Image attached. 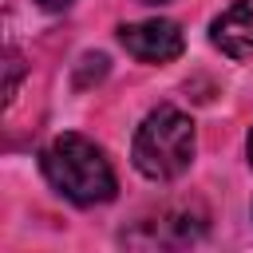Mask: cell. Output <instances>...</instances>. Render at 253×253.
Masks as SVG:
<instances>
[{
	"mask_svg": "<svg viewBox=\"0 0 253 253\" xmlns=\"http://www.w3.org/2000/svg\"><path fill=\"white\" fill-rule=\"evenodd\" d=\"M40 170H43L47 186L59 198H67L71 206H103L119 190L111 158L103 154V146H95L87 134H75V130L55 134L43 146Z\"/></svg>",
	"mask_w": 253,
	"mask_h": 253,
	"instance_id": "6da1fadb",
	"label": "cell"
},
{
	"mask_svg": "<svg viewBox=\"0 0 253 253\" xmlns=\"http://www.w3.org/2000/svg\"><path fill=\"white\" fill-rule=\"evenodd\" d=\"M194 150H198V130H194V119L170 103L154 107L138 130H134V146H130V158H134V170L150 182H174L178 174L190 170L194 162Z\"/></svg>",
	"mask_w": 253,
	"mask_h": 253,
	"instance_id": "7a4b0ae2",
	"label": "cell"
},
{
	"mask_svg": "<svg viewBox=\"0 0 253 253\" xmlns=\"http://www.w3.org/2000/svg\"><path fill=\"white\" fill-rule=\"evenodd\" d=\"M206 229H210L206 206L186 198V202H170V206L138 217L123 233V245L126 249H146V253H154V249H190L206 237Z\"/></svg>",
	"mask_w": 253,
	"mask_h": 253,
	"instance_id": "3957f363",
	"label": "cell"
},
{
	"mask_svg": "<svg viewBox=\"0 0 253 253\" xmlns=\"http://www.w3.org/2000/svg\"><path fill=\"white\" fill-rule=\"evenodd\" d=\"M119 43L126 47V55L142 59V63H170L186 51V36L174 20L154 16V20H138V24H123L119 28Z\"/></svg>",
	"mask_w": 253,
	"mask_h": 253,
	"instance_id": "277c9868",
	"label": "cell"
},
{
	"mask_svg": "<svg viewBox=\"0 0 253 253\" xmlns=\"http://www.w3.org/2000/svg\"><path fill=\"white\" fill-rule=\"evenodd\" d=\"M210 43L225 59H253V0H233L210 24Z\"/></svg>",
	"mask_w": 253,
	"mask_h": 253,
	"instance_id": "5b68a950",
	"label": "cell"
},
{
	"mask_svg": "<svg viewBox=\"0 0 253 253\" xmlns=\"http://www.w3.org/2000/svg\"><path fill=\"white\" fill-rule=\"evenodd\" d=\"M4 67H8V83H4V103H12V99H16V87H20V71H24V67H20V55H16V51H8V63H4Z\"/></svg>",
	"mask_w": 253,
	"mask_h": 253,
	"instance_id": "8992f818",
	"label": "cell"
},
{
	"mask_svg": "<svg viewBox=\"0 0 253 253\" xmlns=\"http://www.w3.org/2000/svg\"><path fill=\"white\" fill-rule=\"evenodd\" d=\"M40 8H47V12H63V8H71V0H40Z\"/></svg>",
	"mask_w": 253,
	"mask_h": 253,
	"instance_id": "52a82bcc",
	"label": "cell"
},
{
	"mask_svg": "<svg viewBox=\"0 0 253 253\" xmlns=\"http://www.w3.org/2000/svg\"><path fill=\"white\" fill-rule=\"evenodd\" d=\"M245 154H249V166H253V126H249V138H245Z\"/></svg>",
	"mask_w": 253,
	"mask_h": 253,
	"instance_id": "ba28073f",
	"label": "cell"
},
{
	"mask_svg": "<svg viewBox=\"0 0 253 253\" xmlns=\"http://www.w3.org/2000/svg\"><path fill=\"white\" fill-rule=\"evenodd\" d=\"M142 4H154V8H158V4H170V0H142Z\"/></svg>",
	"mask_w": 253,
	"mask_h": 253,
	"instance_id": "9c48e42d",
	"label": "cell"
}]
</instances>
